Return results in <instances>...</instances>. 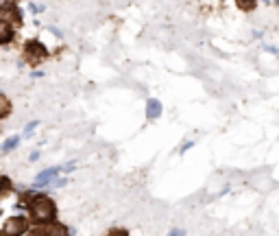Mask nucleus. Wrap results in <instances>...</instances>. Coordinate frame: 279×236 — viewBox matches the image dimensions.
Returning a JSON list of instances; mask_svg holds the SVG:
<instances>
[{
	"instance_id": "8",
	"label": "nucleus",
	"mask_w": 279,
	"mask_h": 236,
	"mask_svg": "<svg viewBox=\"0 0 279 236\" xmlns=\"http://www.w3.org/2000/svg\"><path fill=\"white\" fill-rule=\"evenodd\" d=\"M9 37H11V29L7 26V22H4V24H2V44H7Z\"/></svg>"
},
{
	"instance_id": "10",
	"label": "nucleus",
	"mask_w": 279,
	"mask_h": 236,
	"mask_svg": "<svg viewBox=\"0 0 279 236\" xmlns=\"http://www.w3.org/2000/svg\"><path fill=\"white\" fill-rule=\"evenodd\" d=\"M170 236H183V232H170Z\"/></svg>"
},
{
	"instance_id": "6",
	"label": "nucleus",
	"mask_w": 279,
	"mask_h": 236,
	"mask_svg": "<svg viewBox=\"0 0 279 236\" xmlns=\"http://www.w3.org/2000/svg\"><path fill=\"white\" fill-rule=\"evenodd\" d=\"M236 2L240 4V9H244V11H253V9H255V2H258V0H236Z\"/></svg>"
},
{
	"instance_id": "1",
	"label": "nucleus",
	"mask_w": 279,
	"mask_h": 236,
	"mask_svg": "<svg viewBox=\"0 0 279 236\" xmlns=\"http://www.w3.org/2000/svg\"><path fill=\"white\" fill-rule=\"evenodd\" d=\"M31 215L37 221H51L55 217V204L46 197H35V204L31 206Z\"/></svg>"
},
{
	"instance_id": "2",
	"label": "nucleus",
	"mask_w": 279,
	"mask_h": 236,
	"mask_svg": "<svg viewBox=\"0 0 279 236\" xmlns=\"http://www.w3.org/2000/svg\"><path fill=\"white\" fill-rule=\"evenodd\" d=\"M46 46L40 42H29L26 44V48H24V57L29 59V62H42V59H46Z\"/></svg>"
},
{
	"instance_id": "9",
	"label": "nucleus",
	"mask_w": 279,
	"mask_h": 236,
	"mask_svg": "<svg viewBox=\"0 0 279 236\" xmlns=\"http://www.w3.org/2000/svg\"><path fill=\"white\" fill-rule=\"evenodd\" d=\"M109 236H127V232H112Z\"/></svg>"
},
{
	"instance_id": "4",
	"label": "nucleus",
	"mask_w": 279,
	"mask_h": 236,
	"mask_svg": "<svg viewBox=\"0 0 279 236\" xmlns=\"http://www.w3.org/2000/svg\"><path fill=\"white\" fill-rule=\"evenodd\" d=\"M146 114H149V118H157L162 114V103L155 101V98H151L149 105H146Z\"/></svg>"
},
{
	"instance_id": "5",
	"label": "nucleus",
	"mask_w": 279,
	"mask_h": 236,
	"mask_svg": "<svg viewBox=\"0 0 279 236\" xmlns=\"http://www.w3.org/2000/svg\"><path fill=\"white\" fill-rule=\"evenodd\" d=\"M59 171H61V168H59V166H55V168H48V171H44V173H40V175H37V186H44V184H48L46 182V179H51V177H55V175H57Z\"/></svg>"
},
{
	"instance_id": "3",
	"label": "nucleus",
	"mask_w": 279,
	"mask_h": 236,
	"mask_svg": "<svg viewBox=\"0 0 279 236\" xmlns=\"http://www.w3.org/2000/svg\"><path fill=\"white\" fill-rule=\"evenodd\" d=\"M26 232V219L22 217H13L4 223V236H18Z\"/></svg>"
},
{
	"instance_id": "7",
	"label": "nucleus",
	"mask_w": 279,
	"mask_h": 236,
	"mask_svg": "<svg viewBox=\"0 0 279 236\" xmlns=\"http://www.w3.org/2000/svg\"><path fill=\"white\" fill-rule=\"evenodd\" d=\"M18 142H20V138H18V136H13V138H9L7 142H4V147H2V151H4V153H7V151H11V149H13V147H15V145H18Z\"/></svg>"
}]
</instances>
